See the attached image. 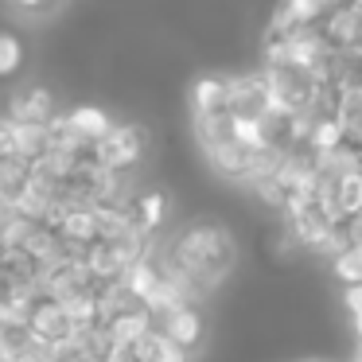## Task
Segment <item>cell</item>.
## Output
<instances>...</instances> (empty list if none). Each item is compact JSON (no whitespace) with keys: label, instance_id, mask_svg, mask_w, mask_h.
Instances as JSON below:
<instances>
[{"label":"cell","instance_id":"15","mask_svg":"<svg viewBox=\"0 0 362 362\" xmlns=\"http://www.w3.org/2000/svg\"><path fill=\"white\" fill-rule=\"evenodd\" d=\"M335 206H339V214H343V218H351V214L362 211V168H358V172H351L335 187Z\"/></svg>","mask_w":362,"mask_h":362},{"label":"cell","instance_id":"16","mask_svg":"<svg viewBox=\"0 0 362 362\" xmlns=\"http://www.w3.org/2000/svg\"><path fill=\"white\" fill-rule=\"evenodd\" d=\"M308 144H312L315 152H331L343 144V121L339 117H327V121H315L312 136H308Z\"/></svg>","mask_w":362,"mask_h":362},{"label":"cell","instance_id":"8","mask_svg":"<svg viewBox=\"0 0 362 362\" xmlns=\"http://www.w3.org/2000/svg\"><path fill=\"white\" fill-rule=\"evenodd\" d=\"M191 117H222L230 113V78L226 74H203L187 90Z\"/></svg>","mask_w":362,"mask_h":362},{"label":"cell","instance_id":"1","mask_svg":"<svg viewBox=\"0 0 362 362\" xmlns=\"http://www.w3.org/2000/svg\"><path fill=\"white\" fill-rule=\"evenodd\" d=\"M172 281L191 292V300H203L230 276L238 261V245L222 222H191L183 226L164 250H152Z\"/></svg>","mask_w":362,"mask_h":362},{"label":"cell","instance_id":"7","mask_svg":"<svg viewBox=\"0 0 362 362\" xmlns=\"http://www.w3.org/2000/svg\"><path fill=\"white\" fill-rule=\"evenodd\" d=\"M28 327H32V335L43 339V343H63L74 331V323H71V315H66L63 300L40 292V296L32 300V312H28Z\"/></svg>","mask_w":362,"mask_h":362},{"label":"cell","instance_id":"20","mask_svg":"<svg viewBox=\"0 0 362 362\" xmlns=\"http://www.w3.org/2000/svg\"><path fill=\"white\" fill-rule=\"evenodd\" d=\"M346 312L354 315V320H362V281L358 284H346Z\"/></svg>","mask_w":362,"mask_h":362},{"label":"cell","instance_id":"9","mask_svg":"<svg viewBox=\"0 0 362 362\" xmlns=\"http://www.w3.org/2000/svg\"><path fill=\"white\" fill-rule=\"evenodd\" d=\"M55 117V94L43 86H28L8 102V121H16V125H51Z\"/></svg>","mask_w":362,"mask_h":362},{"label":"cell","instance_id":"23","mask_svg":"<svg viewBox=\"0 0 362 362\" xmlns=\"http://www.w3.org/2000/svg\"><path fill=\"white\" fill-rule=\"evenodd\" d=\"M0 362H12V354H8V351H4V346H0Z\"/></svg>","mask_w":362,"mask_h":362},{"label":"cell","instance_id":"3","mask_svg":"<svg viewBox=\"0 0 362 362\" xmlns=\"http://www.w3.org/2000/svg\"><path fill=\"white\" fill-rule=\"evenodd\" d=\"M144 152H148V136H144V129L133 125V121H113V129L94 144L98 164L113 168V172H133L144 160Z\"/></svg>","mask_w":362,"mask_h":362},{"label":"cell","instance_id":"2","mask_svg":"<svg viewBox=\"0 0 362 362\" xmlns=\"http://www.w3.org/2000/svg\"><path fill=\"white\" fill-rule=\"evenodd\" d=\"M261 74H265L273 105L276 110H288V113L308 110V102L320 90V74L312 66H300V63H273V66H261Z\"/></svg>","mask_w":362,"mask_h":362},{"label":"cell","instance_id":"22","mask_svg":"<svg viewBox=\"0 0 362 362\" xmlns=\"http://www.w3.org/2000/svg\"><path fill=\"white\" fill-rule=\"evenodd\" d=\"M16 8H24V12H43V8H51V0H12Z\"/></svg>","mask_w":362,"mask_h":362},{"label":"cell","instance_id":"13","mask_svg":"<svg viewBox=\"0 0 362 362\" xmlns=\"http://www.w3.org/2000/svg\"><path fill=\"white\" fill-rule=\"evenodd\" d=\"M133 351H136V358H141V362H191L187 346L172 343V339H168L164 331H156V327H152L148 335L136 339Z\"/></svg>","mask_w":362,"mask_h":362},{"label":"cell","instance_id":"25","mask_svg":"<svg viewBox=\"0 0 362 362\" xmlns=\"http://www.w3.org/2000/svg\"><path fill=\"white\" fill-rule=\"evenodd\" d=\"M358 4H362V0H358Z\"/></svg>","mask_w":362,"mask_h":362},{"label":"cell","instance_id":"6","mask_svg":"<svg viewBox=\"0 0 362 362\" xmlns=\"http://www.w3.org/2000/svg\"><path fill=\"white\" fill-rule=\"evenodd\" d=\"M315 28H320V35L335 51L362 47V4L358 0H335V4L327 8V16H323Z\"/></svg>","mask_w":362,"mask_h":362},{"label":"cell","instance_id":"4","mask_svg":"<svg viewBox=\"0 0 362 362\" xmlns=\"http://www.w3.org/2000/svg\"><path fill=\"white\" fill-rule=\"evenodd\" d=\"M152 327L164 331L172 343L187 346V351H195L206 335V320H203V312H199V300H183V304L168 308V312H156L152 315Z\"/></svg>","mask_w":362,"mask_h":362},{"label":"cell","instance_id":"12","mask_svg":"<svg viewBox=\"0 0 362 362\" xmlns=\"http://www.w3.org/2000/svg\"><path fill=\"white\" fill-rule=\"evenodd\" d=\"M102 331L110 335V343H121V346H133L141 335L152 331V312L148 308H133V312H117L102 323Z\"/></svg>","mask_w":362,"mask_h":362},{"label":"cell","instance_id":"17","mask_svg":"<svg viewBox=\"0 0 362 362\" xmlns=\"http://www.w3.org/2000/svg\"><path fill=\"white\" fill-rule=\"evenodd\" d=\"M331 269H335L339 281L358 284V281H362V250H343L335 261H331Z\"/></svg>","mask_w":362,"mask_h":362},{"label":"cell","instance_id":"18","mask_svg":"<svg viewBox=\"0 0 362 362\" xmlns=\"http://www.w3.org/2000/svg\"><path fill=\"white\" fill-rule=\"evenodd\" d=\"M284 4H292V12L300 16V24H320L335 0H284Z\"/></svg>","mask_w":362,"mask_h":362},{"label":"cell","instance_id":"10","mask_svg":"<svg viewBox=\"0 0 362 362\" xmlns=\"http://www.w3.org/2000/svg\"><path fill=\"white\" fill-rule=\"evenodd\" d=\"M129 211H133V222L144 230V234H156V230H164L172 203H168V195L160 187H148V191H136L133 203H129Z\"/></svg>","mask_w":362,"mask_h":362},{"label":"cell","instance_id":"14","mask_svg":"<svg viewBox=\"0 0 362 362\" xmlns=\"http://www.w3.org/2000/svg\"><path fill=\"white\" fill-rule=\"evenodd\" d=\"M24 71V40L0 28V78H16Z\"/></svg>","mask_w":362,"mask_h":362},{"label":"cell","instance_id":"21","mask_svg":"<svg viewBox=\"0 0 362 362\" xmlns=\"http://www.w3.org/2000/svg\"><path fill=\"white\" fill-rule=\"evenodd\" d=\"M105 362H141V358H136V351H133V346L113 343V346H110V354H105Z\"/></svg>","mask_w":362,"mask_h":362},{"label":"cell","instance_id":"11","mask_svg":"<svg viewBox=\"0 0 362 362\" xmlns=\"http://www.w3.org/2000/svg\"><path fill=\"white\" fill-rule=\"evenodd\" d=\"M63 121H66V129H71L78 141H86V144H98L113 129V117L102 110V105H74Z\"/></svg>","mask_w":362,"mask_h":362},{"label":"cell","instance_id":"5","mask_svg":"<svg viewBox=\"0 0 362 362\" xmlns=\"http://www.w3.org/2000/svg\"><path fill=\"white\" fill-rule=\"evenodd\" d=\"M269 110H273V98H269V86H265V74L261 71L230 78V117L234 121H261Z\"/></svg>","mask_w":362,"mask_h":362},{"label":"cell","instance_id":"24","mask_svg":"<svg viewBox=\"0 0 362 362\" xmlns=\"http://www.w3.org/2000/svg\"><path fill=\"white\" fill-rule=\"evenodd\" d=\"M354 362H362V346H358V354H354Z\"/></svg>","mask_w":362,"mask_h":362},{"label":"cell","instance_id":"19","mask_svg":"<svg viewBox=\"0 0 362 362\" xmlns=\"http://www.w3.org/2000/svg\"><path fill=\"white\" fill-rule=\"evenodd\" d=\"M343 238H346V250H362V211L343 218Z\"/></svg>","mask_w":362,"mask_h":362}]
</instances>
